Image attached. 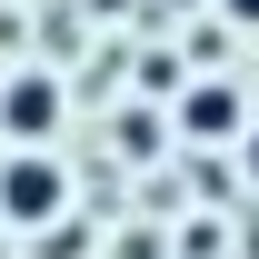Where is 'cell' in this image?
<instances>
[{
	"mask_svg": "<svg viewBox=\"0 0 259 259\" xmlns=\"http://www.w3.org/2000/svg\"><path fill=\"white\" fill-rule=\"evenodd\" d=\"M50 220H70V169H60V150H10L0 160V229H50Z\"/></svg>",
	"mask_w": 259,
	"mask_h": 259,
	"instance_id": "1",
	"label": "cell"
},
{
	"mask_svg": "<svg viewBox=\"0 0 259 259\" xmlns=\"http://www.w3.org/2000/svg\"><path fill=\"white\" fill-rule=\"evenodd\" d=\"M70 120V90L50 70H20V80H0V130H10V150H50Z\"/></svg>",
	"mask_w": 259,
	"mask_h": 259,
	"instance_id": "2",
	"label": "cell"
},
{
	"mask_svg": "<svg viewBox=\"0 0 259 259\" xmlns=\"http://www.w3.org/2000/svg\"><path fill=\"white\" fill-rule=\"evenodd\" d=\"M180 130H190L199 150H239L249 140V100L229 90V80H190L180 90Z\"/></svg>",
	"mask_w": 259,
	"mask_h": 259,
	"instance_id": "3",
	"label": "cell"
},
{
	"mask_svg": "<svg viewBox=\"0 0 259 259\" xmlns=\"http://www.w3.org/2000/svg\"><path fill=\"white\" fill-rule=\"evenodd\" d=\"M110 150H120V160H160V110H120V120H110Z\"/></svg>",
	"mask_w": 259,
	"mask_h": 259,
	"instance_id": "4",
	"label": "cell"
},
{
	"mask_svg": "<svg viewBox=\"0 0 259 259\" xmlns=\"http://www.w3.org/2000/svg\"><path fill=\"white\" fill-rule=\"evenodd\" d=\"M110 259H180V239H169V229H120Z\"/></svg>",
	"mask_w": 259,
	"mask_h": 259,
	"instance_id": "5",
	"label": "cell"
},
{
	"mask_svg": "<svg viewBox=\"0 0 259 259\" xmlns=\"http://www.w3.org/2000/svg\"><path fill=\"white\" fill-rule=\"evenodd\" d=\"M220 249H229L220 220H190V229H180V259H220Z\"/></svg>",
	"mask_w": 259,
	"mask_h": 259,
	"instance_id": "6",
	"label": "cell"
},
{
	"mask_svg": "<svg viewBox=\"0 0 259 259\" xmlns=\"http://www.w3.org/2000/svg\"><path fill=\"white\" fill-rule=\"evenodd\" d=\"M239 180L259 190V120H249V140H239Z\"/></svg>",
	"mask_w": 259,
	"mask_h": 259,
	"instance_id": "7",
	"label": "cell"
},
{
	"mask_svg": "<svg viewBox=\"0 0 259 259\" xmlns=\"http://www.w3.org/2000/svg\"><path fill=\"white\" fill-rule=\"evenodd\" d=\"M220 10H229V20H239V30H259V0H220Z\"/></svg>",
	"mask_w": 259,
	"mask_h": 259,
	"instance_id": "8",
	"label": "cell"
}]
</instances>
